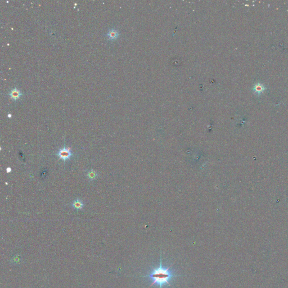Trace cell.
Returning <instances> with one entry per match:
<instances>
[{"label":"cell","mask_w":288,"mask_h":288,"mask_svg":"<svg viewBox=\"0 0 288 288\" xmlns=\"http://www.w3.org/2000/svg\"><path fill=\"white\" fill-rule=\"evenodd\" d=\"M161 260H160V265L159 267L157 268H154L153 270L151 271V272L149 274L145 275V276H142V277H149L150 279H152L153 280L152 284L150 285V286L149 288H150L153 285L155 284H157L159 286L160 288H162V285L164 284H166L168 285L169 287H171V284L169 283V281L173 277H180L182 276L180 275H175L172 274L170 271H169V268L172 267V266L173 265V263L171 264L169 267L167 268H164L162 266V252H161Z\"/></svg>","instance_id":"cell-1"},{"label":"cell","mask_w":288,"mask_h":288,"mask_svg":"<svg viewBox=\"0 0 288 288\" xmlns=\"http://www.w3.org/2000/svg\"><path fill=\"white\" fill-rule=\"evenodd\" d=\"M56 155L60 159L65 162L71 159V157L73 156V154L71 151L70 148H67L64 146L63 148L60 149L57 151Z\"/></svg>","instance_id":"cell-2"},{"label":"cell","mask_w":288,"mask_h":288,"mask_svg":"<svg viewBox=\"0 0 288 288\" xmlns=\"http://www.w3.org/2000/svg\"><path fill=\"white\" fill-rule=\"evenodd\" d=\"M71 207L75 210L76 211H79L82 210L84 207V204L82 200H81L80 199L77 198L72 203L70 204Z\"/></svg>","instance_id":"cell-3"},{"label":"cell","mask_w":288,"mask_h":288,"mask_svg":"<svg viewBox=\"0 0 288 288\" xmlns=\"http://www.w3.org/2000/svg\"><path fill=\"white\" fill-rule=\"evenodd\" d=\"M86 175L90 181L95 180L99 176L98 173L93 169H91L87 171L86 172Z\"/></svg>","instance_id":"cell-4"},{"label":"cell","mask_w":288,"mask_h":288,"mask_svg":"<svg viewBox=\"0 0 288 288\" xmlns=\"http://www.w3.org/2000/svg\"><path fill=\"white\" fill-rule=\"evenodd\" d=\"M22 95L23 94H22L21 92L16 88H14V89L11 90L10 92L9 93V95H10V98L13 100H15L20 98L22 96Z\"/></svg>","instance_id":"cell-5"},{"label":"cell","mask_w":288,"mask_h":288,"mask_svg":"<svg viewBox=\"0 0 288 288\" xmlns=\"http://www.w3.org/2000/svg\"><path fill=\"white\" fill-rule=\"evenodd\" d=\"M118 35H119L118 32L117 30H116L115 29H112L110 30L108 32V35H107V36L108 37V39L109 40H116L118 38Z\"/></svg>","instance_id":"cell-6"},{"label":"cell","mask_w":288,"mask_h":288,"mask_svg":"<svg viewBox=\"0 0 288 288\" xmlns=\"http://www.w3.org/2000/svg\"><path fill=\"white\" fill-rule=\"evenodd\" d=\"M263 88L261 86H255V90L257 92H261L263 91Z\"/></svg>","instance_id":"cell-7"},{"label":"cell","mask_w":288,"mask_h":288,"mask_svg":"<svg viewBox=\"0 0 288 288\" xmlns=\"http://www.w3.org/2000/svg\"><path fill=\"white\" fill-rule=\"evenodd\" d=\"M11 172V168H10V167L7 168V169H6V172L8 173H10Z\"/></svg>","instance_id":"cell-8"}]
</instances>
